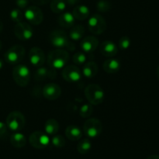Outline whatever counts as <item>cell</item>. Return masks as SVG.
<instances>
[{
    "mask_svg": "<svg viewBox=\"0 0 159 159\" xmlns=\"http://www.w3.org/2000/svg\"><path fill=\"white\" fill-rule=\"evenodd\" d=\"M69 37L66 33L61 30H53L49 35V41L53 47L58 49H68L74 51L75 49V45L70 41Z\"/></svg>",
    "mask_w": 159,
    "mask_h": 159,
    "instance_id": "1",
    "label": "cell"
},
{
    "mask_svg": "<svg viewBox=\"0 0 159 159\" xmlns=\"http://www.w3.org/2000/svg\"><path fill=\"white\" fill-rule=\"evenodd\" d=\"M69 61V54L65 49H57L51 51L48 56V65L53 69L64 68Z\"/></svg>",
    "mask_w": 159,
    "mask_h": 159,
    "instance_id": "2",
    "label": "cell"
},
{
    "mask_svg": "<svg viewBox=\"0 0 159 159\" xmlns=\"http://www.w3.org/2000/svg\"><path fill=\"white\" fill-rule=\"evenodd\" d=\"M85 96L92 105H99L105 98L104 90L97 84H89L85 89Z\"/></svg>",
    "mask_w": 159,
    "mask_h": 159,
    "instance_id": "3",
    "label": "cell"
},
{
    "mask_svg": "<svg viewBox=\"0 0 159 159\" xmlns=\"http://www.w3.org/2000/svg\"><path fill=\"white\" fill-rule=\"evenodd\" d=\"M12 78L20 87H26L30 81V70L26 65H17L12 69Z\"/></svg>",
    "mask_w": 159,
    "mask_h": 159,
    "instance_id": "4",
    "label": "cell"
},
{
    "mask_svg": "<svg viewBox=\"0 0 159 159\" xmlns=\"http://www.w3.org/2000/svg\"><path fill=\"white\" fill-rule=\"evenodd\" d=\"M6 124L8 129L14 132H19L23 130L26 124L24 115L20 111H12L6 118Z\"/></svg>",
    "mask_w": 159,
    "mask_h": 159,
    "instance_id": "5",
    "label": "cell"
},
{
    "mask_svg": "<svg viewBox=\"0 0 159 159\" xmlns=\"http://www.w3.org/2000/svg\"><path fill=\"white\" fill-rule=\"evenodd\" d=\"M107 27V21L99 14H93L89 17L88 29L94 35L102 34L105 32Z\"/></svg>",
    "mask_w": 159,
    "mask_h": 159,
    "instance_id": "6",
    "label": "cell"
},
{
    "mask_svg": "<svg viewBox=\"0 0 159 159\" xmlns=\"http://www.w3.org/2000/svg\"><path fill=\"white\" fill-rule=\"evenodd\" d=\"M25 53V48L23 46L14 45L5 53V61L11 65H18L24 58Z\"/></svg>",
    "mask_w": 159,
    "mask_h": 159,
    "instance_id": "7",
    "label": "cell"
},
{
    "mask_svg": "<svg viewBox=\"0 0 159 159\" xmlns=\"http://www.w3.org/2000/svg\"><path fill=\"white\" fill-rule=\"evenodd\" d=\"M102 131V124L96 118H89L83 125V132L88 138H96L101 134Z\"/></svg>",
    "mask_w": 159,
    "mask_h": 159,
    "instance_id": "8",
    "label": "cell"
},
{
    "mask_svg": "<svg viewBox=\"0 0 159 159\" xmlns=\"http://www.w3.org/2000/svg\"><path fill=\"white\" fill-rule=\"evenodd\" d=\"M30 144L37 149L46 148L51 143V139L46 133L42 131H34L30 135Z\"/></svg>",
    "mask_w": 159,
    "mask_h": 159,
    "instance_id": "9",
    "label": "cell"
},
{
    "mask_svg": "<svg viewBox=\"0 0 159 159\" xmlns=\"http://www.w3.org/2000/svg\"><path fill=\"white\" fill-rule=\"evenodd\" d=\"M14 34L19 40L26 41L32 38L34 36V30L29 23L22 21L16 24L14 27Z\"/></svg>",
    "mask_w": 159,
    "mask_h": 159,
    "instance_id": "10",
    "label": "cell"
},
{
    "mask_svg": "<svg viewBox=\"0 0 159 159\" xmlns=\"http://www.w3.org/2000/svg\"><path fill=\"white\" fill-rule=\"evenodd\" d=\"M24 18L32 25H40L43 20V13L37 6H28L24 12Z\"/></svg>",
    "mask_w": 159,
    "mask_h": 159,
    "instance_id": "11",
    "label": "cell"
},
{
    "mask_svg": "<svg viewBox=\"0 0 159 159\" xmlns=\"http://www.w3.org/2000/svg\"><path fill=\"white\" fill-rule=\"evenodd\" d=\"M82 72L76 65H68L62 70V77L65 81L71 83L77 82L82 79Z\"/></svg>",
    "mask_w": 159,
    "mask_h": 159,
    "instance_id": "12",
    "label": "cell"
},
{
    "mask_svg": "<svg viewBox=\"0 0 159 159\" xmlns=\"http://www.w3.org/2000/svg\"><path fill=\"white\" fill-rule=\"evenodd\" d=\"M29 59L33 66L38 68L44 65L46 57L43 50L37 47H34L30 50Z\"/></svg>",
    "mask_w": 159,
    "mask_h": 159,
    "instance_id": "13",
    "label": "cell"
},
{
    "mask_svg": "<svg viewBox=\"0 0 159 159\" xmlns=\"http://www.w3.org/2000/svg\"><path fill=\"white\" fill-rule=\"evenodd\" d=\"M43 95L48 100H56L61 95V89L56 83H48L43 86Z\"/></svg>",
    "mask_w": 159,
    "mask_h": 159,
    "instance_id": "14",
    "label": "cell"
},
{
    "mask_svg": "<svg viewBox=\"0 0 159 159\" xmlns=\"http://www.w3.org/2000/svg\"><path fill=\"white\" fill-rule=\"evenodd\" d=\"M99 46V40L95 36H87L80 42V48L85 54H90L96 50Z\"/></svg>",
    "mask_w": 159,
    "mask_h": 159,
    "instance_id": "15",
    "label": "cell"
},
{
    "mask_svg": "<svg viewBox=\"0 0 159 159\" xmlns=\"http://www.w3.org/2000/svg\"><path fill=\"white\" fill-rule=\"evenodd\" d=\"M56 77V71L53 68H47L46 67H38L34 73V79L37 82L46 80L47 79H53Z\"/></svg>",
    "mask_w": 159,
    "mask_h": 159,
    "instance_id": "16",
    "label": "cell"
},
{
    "mask_svg": "<svg viewBox=\"0 0 159 159\" xmlns=\"http://www.w3.org/2000/svg\"><path fill=\"white\" fill-rule=\"evenodd\" d=\"M99 51L105 57H112L117 54L118 48L114 42L111 40H105L99 46Z\"/></svg>",
    "mask_w": 159,
    "mask_h": 159,
    "instance_id": "17",
    "label": "cell"
},
{
    "mask_svg": "<svg viewBox=\"0 0 159 159\" xmlns=\"http://www.w3.org/2000/svg\"><path fill=\"white\" fill-rule=\"evenodd\" d=\"M57 22L63 28H71L74 26L75 19L71 12H64L57 17Z\"/></svg>",
    "mask_w": 159,
    "mask_h": 159,
    "instance_id": "18",
    "label": "cell"
},
{
    "mask_svg": "<svg viewBox=\"0 0 159 159\" xmlns=\"http://www.w3.org/2000/svg\"><path fill=\"white\" fill-rule=\"evenodd\" d=\"M103 70L108 74H115L120 69L121 64L118 59H107L103 63Z\"/></svg>",
    "mask_w": 159,
    "mask_h": 159,
    "instance_id": "19",
    "label": "cell"
},
{
    "mask_svg": "<svg viewBox=\"0 0 159 159\" xmlns=\"http://www.w3.org/2000/svg\"><path fill=\"white\" fill-rule=\"evenodd\" d=\"M72 15L74 16L75 20L83 21L89 19L90 16V10L86 6L79 5L73 9Z\"/></svg>",
    "mask_w": 159,
    "mask_h": 159,
    "instance_id": "20",
    "label": "cell"
},
{
    "mask_svg": "<svg viewBox=\"0 0 159 159\" xmlns=\"http://www.w3.org/2000/svg\"><path fill=\"white\" fill-rule=\"evenodd\" d=\"M99 71V67L94 61H88L85 63L82 68V74L87 79H92L97 75Z\"/></svg>",
    "mask_w": 159,
    "mask_h": 159,
    "instance_id": "21",
    "label": "cell"
},
{
    "mask_svg": "<svg viewBox=\"0 0 159 159\" xmlns=\"http://www.w3.org/2000/svg\"><path fill=\"white\" fill-rule=\"evenodd\" d=\"M65 135L70 141H79L82 137V131L77 126L70 125L65 129Z\"/></svg>",
    "mask_w": 159,
    "mask_h": 159,
    "instance_id": "22",
    "label": "cell"
},
{
    "mask_svg": "<svg viewBox=\"0 0 159 159\" xmlns=\"http://www.w3.org/2000/svg\"><path fill=\"white\" fill-rule=\"evenodd\" d=\"M10 144L16 148H23L26 144V138L24 134L20 132H15L10 137Z\"/></svg>",
    "mask_w": 159,
    "mask_h": 159,
    "instance_id": "23",
    "label": "cell"
},
{
    "mask_svg": "<svg viewBox=\"0 0 159 159\" xmlns=\"http://www.w3.org/2000/svg\"><path fill=\"white\" fill-rule=\"evenodd\" d=\"M85 28L82 25H75L69 31V38L74 41H79L81 39L83 38L85 35Z\"/></svg>",
    "mask_w": 159,
    "mask_h": 159,
    "instance_id": "24",
    "label": "cell"
},
{
    "mask_svg": "<svg viewBox=\"0 0 159 159\" xmlns=\"http://www.w3.org/2000/svg\"><path fill=\"white\" fill-rule=\"evenodd\" d=\"M45 133L48 135H55L59 130V124L56 120L49 119L44 124Z\"/></svg>",
    "mask_w": 159,
    "mask_h": 159,
    "instance_id": "25",
    "label": "cell"
},
{
    "mask_svg": "<svg viewBox=\"0 0 159 159\" xmlns=\"http://www.w3.org/2000/svg\"><path fill=\"white\" fill-rule=\"evenodd\" d=\"M51 9L54 13L61 14L66 9L67 4L65 0H52L51 2Z\"/></svg>",
    "mask_w": 159,
    "mask_h": 159,
    "instance_id": "26",
    "label": "cell"
},
{
    "mask_svg": "<svg viewBox=\"0 0 159 159\" xmlns=\"http://www.w3.org/2000/svg\"><path fill=\"white\" fill-rule=\"evenodd\" d=\"M92 148V143L89 139L85 138V139H82L79 141V144L77 145V150L79 153L82 154V155H85L88 153Z\"/></svg>",
    "mask_w": 159,
    "mask_h": 159,
    "instance_id": "27",
    "label": "cell"
},
{
    "mask_svg": "<svg viewBox=\"0 0 159 159\" xmlns=\"http://www.w3.org/2000/svg\"><path fill=\"white\" fill-rule=\"evenodd\" d=\"M93 107L92 104L89 103H85L81 107L80 110H79V114L82 116V118H89V116H91V115L93 114Z\"/></svg>",
    "mask_w": 159,
    "mask_h": 159,
    "instance_id": "28",
    "label": "cell"
},
{
    "mask_svg": "<svg viewBox=\"0 0 159 159\" xmlns=\"http://www.w3.org/2000/svg\"><path fill=\"white\" fill-rule=\"evenodd\" d=\"M111 8L112 5L108 0H99L96 3V9L99 12H107Z\"/></svg>",
    "mask_w": 159,
    "mask_h": 159,
    "instance_id": "29",
    "label": "cell"
},
{
    "mask_svg": "<svg viewBox=\"0 0 159 159\" xmlns=\"http://www.w3.org/2000/svg\"><path fill=\"white\" fill-rule=\"evenodd\" d=\"M9 16L14 23H17L23 21V18H24V14L20 9H13L10 12Z\"/></svg>",
    "mask_w": 159,
    "mask_h": 159,
    "instance_id": "30",
    "label": "cell"
},
{
    "mask_svg": "<svg viewBox=\"0 0 159 159\" xmlns=\"http://www.w3.org/2000/svg\"><path fill=\"white\" fill-rule=\"evenodd\" d=\"M51 143L54 147L57 148H61L64 146L65 145V138L61 135H53L52 138L51 140Z\"/></svg>",
    "mask_w": 159,
    "mask_h": 159,
    "instance_id": "31",
    "label": "cell"
},
{
    "mask_svg": "<svg viewBox=\"0 0 159 159\" xmlns=\"http://www.w3.org/2000/svg\"><path fill=\"white\" fill-rule=\"evenodd\" d=\"M73 62L77 65H83L87 60L86 54L85 52H77L73 55Z\"/></svg>",
    "mask_w": 159,
    "mask_h": 159,
    "instance_id": "32",
    "label": "cell"
},
{
    "mask_svg": "<svg viewBox=\"0 0 159 159\" xmlns=\"http://www.w3.org/2000/svg\"><path fill=\"white\" fill-rule=\"evenodd\" d=\"M130 44H131V40L130 37L127 36H124L119 40L118 48L121 50H127L130 48Z\"/></svg>",
    "mask_w": 159,
    "mask_h": 159,
    "instance_id": "33",
    "label": "cell"
},
{
    "mask_svg": "<svg viewBox=\"0 0 159 159\" xmlns=\"http://www.w3.org/2000/svg\"><path fill=\"white\" fill-rule=\"evenodd\" d=\"M8 134V127L6 123L0 121V138H4Z\"/></svg>",
    "mask_w": 159,
    "mask_h": 159,
    "instance_id": "34",
    "label": "cell"
},
{
    "mask_svg": "<svg viewBox=\"0 0 159 159\" xmlns=\"http://www.w3.org/2000/svg\"><path fill=\"white\" fill-rule=\"evenodd\" d=\"M30 0H16V4L19 9H25L29 6Z\"/></svg>",
    "mask_w": 159,
    "mask_h": 159,
    "instance_id": "35",
    "label": "cell"
},
{
    "mask_svg": "<svg viewBox=\"0 0 159 159\" xmlns=\"http://www.w3.org/2000/svg\"><path fill=\"white\" fill-rule=\"evenodd\" d=\"M36 6H43L49 2L51 0H30Z\"/></svg>",
    "mask_w": 159,
    "mask_h": 159,
    "instance_id": "36",
    "label": "cell"
},
{
    "mask_svg": "<svg viewBox=\"0 0 159 159\" xmlns=\"http://www.w3.org/2000/svg\"><path fill=\"white\" fill-rule=\"evenodd\" d=\"M66 4L69 5V6H74L76 5L77 3H79V0H65Z\"/></svg>",
    "mask_w": 159,
    "mask_h": 159,
    "instance_id": "37",
    "label": "cell"
},
{
    "mask_svg": "<svg viewBox=\"0 0 159 159\" xmlns=\"http://www.w3.org/2000/svg\"><path fill=\"white\" fill-rule=\"evenodd\" d=\"M147 159H159V155H150V156L148 157Z\"/></svg>",
    "mask_w": 159,
    "mask_h": 159,
    "instance_id": "38",
    "label": "cell"
},
{
    "mask_svg": "<svg viewBox=\"0 0 159 159\" xmlns=\"http://www.w3.org/2000/svg\"><path fill=\"white\" fill-rule=\"evenodd\" d=\"M2 30H3V23H2V22L0 20V34L2 33Z\"/></svg>",
    "mask_w": 159,
    "mask_h": 159,
    "instance_id": "39",
    "label": "cell"
},
{
    "mask_svg": "<svg viewBox=\"0 0 159 159\" xmlns=\"http://www.w3.org/2000/svg\"><path fill=\"white\" fill-rule=\"evenodd\" d=\"M2 67H3V61L1 60V59H0V70L2 68Z\"/></svg>",
    "mask_w": 159,
    "mask_h": 159,
    "instance_id": "40",
    "label": "cell"
},
{
    "mask_svg": "<svg viewBox=\"0 0 159 159\" xmlns=\"http://www.w3.org/2000/svg\"><path fill=\"white\" fill-rule=\"evenodd\" d=\"M157 76H158V79L159 80V66L157 68Z\"/></svg>",
    "mask_w": 159,
    "mask_h": 159,
    "instance_id": "41",
    "label": "cell"
},
{
    "mask_svg": "<svg viewBox=\"0 0 159 159\" xmlns=\"http://www.w3.org/2000/svg\"><path fill=\"white\" fill-rule=\"evenodd\" d=\"M2 41L0 40V50L2 49Z\"/></svg>",
    "mask_w": 159,
    "mask_h": 159,
    "instance_id": "42",
    "label": "cell"
},
{
    "mask_svg": "<svg viewBox=\"0 0 159 159\" xmlns=\"http://www.w3.org/2000/svg\"><path fill=\"white\" fill-rule=\"evenodd\" d=\"M158 53H159V48H158Z\"/></svg>",
    "mask_w": 159,
    "mask_h": 159,
    "instance_id": "43",
    "label": "cell"
}]
</instances>
